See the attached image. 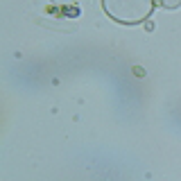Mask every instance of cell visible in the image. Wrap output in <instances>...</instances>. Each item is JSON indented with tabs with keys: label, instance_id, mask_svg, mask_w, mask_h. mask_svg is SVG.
Segmentation results:
<instances>
[{
	"label": "cell",
	"instance_id": "1",
	"mask_svg": "<svg viewBox=\"0 0 181 181\" xmlns=\"http://www.w3.org/2000/svg\"><path fill=\"white\" fill-rule=\"evenodd\" d=\"M134 73H136V77H143V75H145V70L140 68V66H136V68H134Z\"/></svg>",
	"mask_w": 181,
	"mask_h": 181
}]
</instances>
